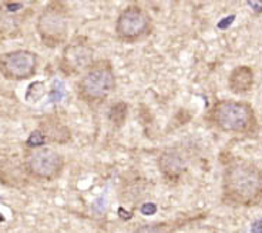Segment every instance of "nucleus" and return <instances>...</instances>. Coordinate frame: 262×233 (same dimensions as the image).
Instances as JSON below:
<instances>
[{
	"mask_svg": "<svg viewBox=\"0 0 262 233\" xmlns=\"http://www.w3.org/2000/svg\"><path fill=\"white\" fill-rule=\"evenodd\" d=\"M255 83L254 69L248 65H240L228 76V88L235 95H244L252 91Z\"/></svg>",
	"mask_w": 262,
	"mask_h": 233,
	"instance_id": "9d476101",
	"label": "nucleus"
},
{
	"mask_svg": "<svg viewBox=\"0 0 262 233\" xmlns=\"http://www.w3.org/2000/svg\"><path fill=\"white\" fill-rule=\"evenodd\" d=\"M93 62V47L87 39L79 36L66 45L60 61V69L66 75H77L84 72Z\"/></svg>",
	"mask_w": 262,
	"mask_h": 233,
	"instance_id": "6e6552de",
	"label": "nucleus"
},
{
	"mask_svg": "<svg viewBox=\"0 0 262 233\" xmlns=\"http://www.w3.org/2000/svg\"><path fill=\"white\" fill-rule=\"evenodd\" d=\"M39 56L27 49H17L0 54V75L10 82L29 80L37 73Z\"/></svg>",
	"mask_w": 262,
	"mask_h": 233,
	"instance_id": "0eeeda50",
	"label": "nucleus"
},
{
	"mask_svg": "<svg viewBox=\"0 0 262 233\" xmlns=\"http://www.w3.org/2000/svg\"><path fill=\"white\" fill-rule=\"evenodd\" d=\"M36 32L40 42L49 49L64 45L69 36V12L61 0H50L39 13Z\"/></svg>",
	"mask_w": 262,
	"mask_h": 233,
	"instance_id": "20e7f679",
	"label": "nucleus"
},
{
	"mask_svg": "<svg viewBox=\"0 0 262 233\" xmlns=\"http://www.w3.org/2000/svg\"><path fill=\"white\" fill-rule=\"evenodd\" d=\"M247 3L255 15H262V0H247Z\"/></svg>",
	"mask_w": 262,
	"mask_h": 233,
	"instance_id": "2eb2a0df",
	"label": "nucleus"
},
{
	"mask_svg": "<svg viewBox=\"0 0 262 233\" xmlns=\"http://www.w3.org/2000/svg\"><path fill=\"white\" fill-rule=\"evenodd\" d=\"M222 203L254 208L262 202V169L248 160L228 163L222 174Z\"/></svg>",
	"mask_w": 262,
	"mask_h": 233,
	"instance_id": "f257e3e1",
	"label": "nucleus"
},
{
	"mask_svg": "<svg viewBox=\"0 0 262 233\" xmlns=\"http://www.w3.org/2000/svg\"><path fill=\"white\" fill-rule=\"evenodd\" d=\"M181 222H161V223H148L137 227L134 233H173Z\"/></svg>",
	"mask_w": 262,
	"mask_h": 233,
	"instance_id": "f8f14e48",
	"label": "nucleus"
},
{
	"mask_svg": "<svg viewBox=\"0 0 262 233\" xmlns=\"http://www.w3.org/2000/svg\"><path fill=\"white\" fill-rule=\"evenodd\" d=\"M40 130L46 140L56 143H66L70 140L69 128L56 118H46V121L40 123Z\"/></svg>",
	"mask_w": 262,
	"mask_h": 233,
	"instance_id": "9b49d317",
	"label": "nucleus"
},
{
	"mask_svg": "<svg viewBox=\"0 0 262 233\" xmlns=\"http://www.w3.org/2000/svg\"><path fill=\"white\" fill-rule=\"evenodd\" d=\"M207 121L212 128L231 135L255 136L259 130L254 107L245 100H217L207 113Z\"/></svg>",
	"mask_w": 262,
	"mask_h": 233,
	"instance_id": "f03ea898",
	"label": "nucleus"
},
{
	"mask_svg": "<svg viewBox=\"0 0 262 233\" xmlns=\"http://www.w3.org/2000/svg\"><path fill=\"white\" fill-rule=\"evenodd\" d=\"M47 142L46 140V137H44V135L42 133V130L40 129H37V130H35L31 135H30V137L27 139V146L29 148H40V146H43L44 143Z\"/></svg>",
	"mask_w": 262,
	"mask_h": 233,
	"instance_id": "4468645a",
	"label": "nucleus"
},
{
	"mask_svg": "<svg viewBox=\"0 0 262 233\" xmlns=\"http://www.w3.org/2000/svg\"><path fill=\"white\" fill-rule=\"evenodd\" d=\"M66 160L61 153L50 148H33L26 156V172L37 181H54L61 174Z\"/></svg>",
	"mask_w": 262,
	"mask_h": 233,
	"instance_id": "423d86ee",
	"label": "nucleus"
},
{
	"mask_svg": "<svg viewBox=\"0 0 262 233\" xmlns=\"http://www.w3.org/2000/svg\"><path fill=\"white\" fill-rule=\"evenodd\" d=\"M109 118L114 126L120 128L124 122H125V119H127V105L124 102L116 103V105L111 107V110L109 113Z\"/></svg>",
	"mask_w": 262,
	"mask_h": 233,
	"instance_id": "ddd939ff",
	"label": "nucleus"
},
{
	"mask_svg": "<svg viewBox=\"0 0 262 233\" xmlns=\"http://www.w3.org/2000/svg\"><path fill=\"white\" fill-rule=\"evenodd\" d=\"M158 167L167 181H178L187 169V160L180 151L167 149L158 158Z\"/></svg>",
	"mask_w": 262,
	"mask_h": 233,
	"instance_id": "1a4fd4ad",
	"label": "nucleus"
},
{
	"mask_svg": "<svg viewBox=\"0 0 262 233\" xmlns=\"http://www.w3.org/2000/svg\"><path fill=\"white\" fill-rule=\"evenodd\" d=\"M114 32L117 40L121 43H139L151 35L153 19L141 6L130 5L117 17Z\"/></svg>",
	"mask_w": 262,
	"mask_h": 233,
	"instance_id": "39448f33",
	"label": "nucleus"
},
{
	"mask_svg": "<svg viewBox=\"0 0 262 233\" xmlns=\"http://www.w3.org/2000/svg\"><path fill=\"white\" fill-rule=\"evenodd\" d=\"M154 212H155V206L154 205H151V208H147V205L143 208V213L144 215H153Z\"/></svg>",
	"mask_w": 262,
	"mask_h": 233,
	"instance_id": "a211bd4d",
	"label": "nucleus"
},
{
	"mask_svg": "<svg viewBox=\"0 0 262 233\" xmlns=\"http://www.w3.org/2000/svg\"><path fill=\"white\" fill-rule=\"evenodd\" d=\"M234 19H235V16H230V17H226V19H224L222 22H219L218 27L219 29H226V27L234 22Z\"/></svg>",
	"mask_w": 262,
	"mask_h": 233,
	"instance_id": "f3484780",
	"label": "nucleus"
},
{
	"mask_svg": "<svg viewBox=\"0 0 262 233\" xmlns=\"http://www.w3.org/2000/svg\"><path fill=\"white\" fill-rule=\"evenodd\" d=\"M116 89L114 68L109 59H100L88 66L77 83V96L88 106L102 105Z\"/></svg>",
	"mask_w": 262,
	"mask_h": 233,
	"instance_id": "7ed1b4c3",
	"label": "nucleus"
},
{
	"mask_svg": "<svg viewBox=\"0 0 262 233\" xmlns=\"http://www.w3.org/2000/svg\"><path fill=\"white\" fill-rule=\"evenodd\" d=\"M252 233H262V218H259L258 220H255L252 223V227H251Z\"/></svg>",
	"mask_w": 262,
	"mask_h": 233,
	"instance_id": "dca6fc26",
	"label": "nucleus"
}]
</instances>
